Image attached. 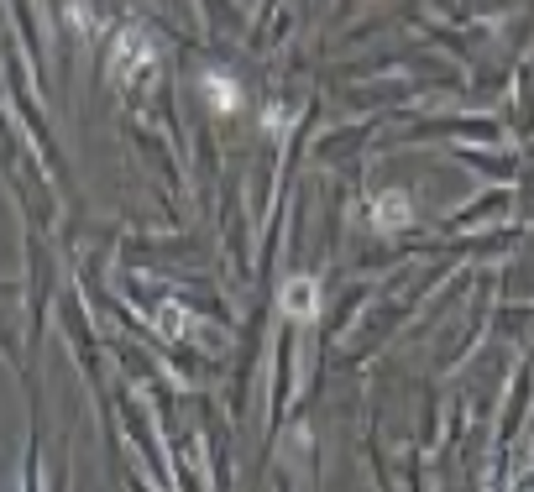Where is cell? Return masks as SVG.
Instances as JSON below:
<instances>
[{"instance_id":"7a4b0ae2","label":"cell","mask_w":534,"mask_h":492,"mask_svg":"<svg viewBox=\"0 0 534 492\" xmlns=\"http://www.w3.org/2000/svg\"><path fill=\"white\" fill-rule=\"evenodd\" d=\"M278 309L288 315V320H309V315L320 309V288H315V278H288L283 283Z\"/></svg>"},{"instance_id":"3957f363","label":"cell","mask_w":534,"mask_h":492,"mask_svg":"<svg viewBox=\"0 0 534 492\" xmlns=\"http://www.w3.org/2000/svg\"><path fill=\"white\" fill-rule=\"evenodd\" d=\"M408 220H414V205H408V194L388 189V194H378V199H372V226H378V231H404Z\"/></svg>"},{"instance_id":"277c9868","label":"cell","mask_w":534,"mask_h":492,"mask_svg":"<svg viewBox=\"0 0 534 492\" xmlns=\"http://www.w3.org/2000/svg\"><path fill=\"white\" fill-rule=\"evenodd\" d=\"M262 126H267V136H278V131H283V110L273 105V110H267V121H262Z\"/></svg>"},{"instance_id":"6da1fadb","label":"cell","mask_w":534,"mask_h":492,"mask_svg":"<svg viewBox=\"0 0 534 492\" xmlns=\"http://www.w3.org/2000/svg\"><path fill=\"white\" fill-rule=\"evenodd\" d=\"M199 95H205V105H210L215 115H236V110H241V85H236L231 74H220V68H210V74L199 79Z\"/></svg>"}]
</instances>
